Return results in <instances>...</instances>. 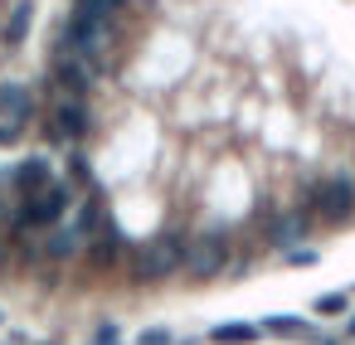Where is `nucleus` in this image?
Wrapping results in <instances>:
<instances>
[{"instance_id":"obj_1","label":"nucleus","mask_w":355,"mask_h":345,"mask_svg":"<svg viewBox=\"0 0 355 345\" xmlns=\"http://www.w3.org/2000/svg\"><path fill=\"white\" fill-rule=\"evenodd\" d=\"M122 6H127V0H73V10H69V20H64V30H59V49L83 54V59H93V64L103 69L107 25H112V15H117Z\"/></svg>"},{"instance_id":"obj_2","label":"nucleus","mask_w":355,"mask_h":345,"mask_svg":"<svg viewBox=\"0 0 355 345\" xmlns=\"http://www.w3.org/2000/svg\"><path fill=\"white\" fill-rule=\"evenodd\" d=\"M73 185L69 180H54V185H44L40 195H25V204L15 209V219H10V233L20 238V233H30V229H54L59 219H69V209H73Z\"/></svg>"},{"instance_id":"obj_3","label":"nucleus","mask_w":355,"mask_h":345,"mask_svg":"<svg viewBox=\"0 0 355 345\" xmlns=\"http://www.w3.org/2000/svg\"><path fill=\"white\" fill-rule=\"evenodd\" d=\"M180 267H185V238L180 233H156V238L132 248V277L137 282H166Z\"/></svg>"},{"instance_id":"obj_4","label":"nucleus","mask_w":355,"mask_h":345,"mask_svg":"<svg viewBox=\"0 0 355 345\" xmlns=\"http://www.w3.org/2000/svg\"><path fill=\"white\" fill-rule=\"evenodd\" d=\"M224 267H229V238H224L219 229L185 238V272H190L195 282H209V277H219Z\"/></svg>"},{"instance_id":"obj_5","label":"nucleus","mask_w":355,"mask_h":345,"mask_svg":"<svg viewBox=\"0 0 355 345\" xmlns=\"http://www.w3.org/2000/svg\"><path fill=\"white\" fill-rule=\"evenodd\" d=\"M311 200H316V214H321V219L340 224V219L355 214V180H350V175H326V180L311 190Z\"/></svg>"},{"instance_id":"obj_6","label":"nucleus","mask_w":355,"mask_h":345,"mask_svg":"<svg viewBox=\"0 0 355 345\" xmlns=\"http://www.w3.org/2000/svg\"><path fill=\"white\" fill-rule=\"evenodd\" d=\"M93 78H98V64H93V59L59 49V59H54V83H59V88H64L69 98H88Z\"/></svg>"},{"instance_id":"obj_7","label":"nucleus","mask_w":355,"mask_h":345,"mask_svg":"<svg viewBox=\"0 0 355 345\" xmlns=\"http://www.w3.org/2000/svg\"><path fill=\"white\" fill-rule=\"evenodd\" d=\"M88 122H93V117H88V103L64 93V103L54 107V127H49V136H54V141H83V136H88Z\"/></svg>"},{"instance_id":"obj_8","label":"nucleus","mask_w":355,"mask_h":345,"mask_svg":"<svg viewBox=\"0 0 355 345\" xmlns=\"http://www.w3.org/2000/svg\"><path fill=\"white\" fill-rule=\"evenodd\" d=\"M83 248H88V238L73 229V224H54V229H44V238H40V253L49 258V263H73V258H83Z\"/></svg>"},{"instance_id":"obj_9","label":"nucleus","mask_w":355,"mask_h":345,"mask_svg":"<svg viewBox=\"0 0 355 345\" xmlns=\"http://www.w3.org/2000/svg\"><path fill=\"white\" fill-rule=\"evenodd\" d=\"M132 253V243H127V233L112 224V219H103V229L88 238V258L98 263V267H117L122 258Z\"/></svg>"},{"instance_id":"obj_10","label":"nucleus","mask_w":355,"mask_h":345,"mask_svg":"<svg viewBox=\"0 0 355 345\" xmlns=\"http://www.w3.org/2000/svg\"><path fill=\"white\" fill-rule=\"evenodd\" d=\"M10 185H15L20 195H40L44 185H54V166H49V156H25V161H15Z\"/></svg>"},{"instance_id":"obj_11","label":"nucleus","mask_w":355,"mask_h":345,"mask_svg":"<svg viewBox=\"0 0 355 345\" xmlns=\"http://www.w3.org/2000/svg\"><path fill=\"white\" fill-rule=\"evenodd\" d=\"M35 88L20 83V78H6L0 83V117H10V122H30L35 117Z\"/></svg>"},{"instance_id":"obj_12","label":"nucleus","mask_w":355,"mask_h":345,"mask_svg":"<svg viewBox=\"0 0 355 345\" xmlns=\"http://www.w3.org/2000/svg\"><path fill=\"white\" fill-rule=\"evenodd\" d=\"M103 219H107V209H103V195H98V185L93 190H83V200H78V209H73V229L83 233V238H93L98 229H103Z\"/></svg>"},{"instance_id":"obj_13","label":"nucleus","mask_w":355,"mask_h":345,"mask_svg":"<svg viewBox=\"0 0 355 345\" xmlns=\"http://www.w3.org/2000/svg\"><path fill=\"white\" fill-rule=\"evenodd\" d=\"M30 25H35V0H15V10H10V20H6V49H20L25 44V35H30Z\"/></svg>"},{"instance_id":"obj_14","label":"nucleus","mask_w":355,"mask_h":345,"mask_svg":"<svg viewBox=\"0 0 355 345\" xmlns=\"http://www.w3.org/2000/svg\"><path fill=\"white\" fill-rule=\"evenodd\" d=\"M258 335H263V326H248V321H224V326L209 330L214 345H253Z\"/></svg>"},{"instance_id":"obj_15","label":"nucleus","mask_w":355,"mask_h":345,"mask_svg":"<svg viewBox=\"0 0 355 345\" xmlns=\"http://www.w3.org/2000/svg\"><path fill=\"white\" fill-rule=\"evenodd\" d=\"M302 233H306V219H302V214H282V219L272 224V243H277V248H292Z\"/></svg>"},{"instance_id":"obj_16","label":"nucleus","mask_w":355,"mask_h":345,"mask_svg":"<svg viewBox=\"0 0 355 345\" xmlns=\"http://www.w3.org/2000/svg\"><path fill=\"white\" fill-rule=\"evenodd\" d=\"M263 330H268V335H311V326H306L302 316H287V311H282V316H268Z\"/></svg>"},{"instance_id":"obj_17","label":"nucleus","mask_w":355,"mask_h":345,"mask_svg":"<svg viewBox=\"0 0 355 345\" xmlns=\"http://www.w3.org/2000/svg\"><path fill=\"white\" fill-rule=\"evenodd\" d=\"M69 185H73V190H93V185H98L93 170H88V156H83V151L69 156Z\"/></svg>"},{"instance_id":"obj_18","label":"nucleus","mask_w":355,"mask_h":345,"mask_svg":"<svg viewBox=\"0 0 355 345\" xmlns=\"http://www.w3.org/2000/svg\"><path fill=\"white\" fill-rule=\"evenodd\" d=\"M350 301H345V292H326V297H316V316H340Z\"/></svg>"},{"instance_id":"obj_19","label":"nucleus","mask_w":355,"mask_h":345,"mask_svg":"<svg viewBox=\"0 0 355 345\" xmlns=\"http://www.w3.org/2000/svg\"><path fill=\"white\" fill-rule=\"evenodd\" d=\"M137 345H175V335H171L166 326H146V330L137 335Z\"/></svg>"},{"instance_id":"obj_20","label":"nucleus","mask_w":355,"mask_h":345,"mask_svg":"<svg viewBox=\"0 0 355 345\" xmlns=\"http://www.w3.org/2000/svg\"><path fill=\"white\" fill-rule=\"evenodd\" d=\"M25 136V122H10V117H0V151H6V146H15Z\"/></svg>"},{"instance_id":"obj_21","label":"nucleus","mask_w":355,"mask_h":345,"mask_svg":"<svg viewBox=\"0 0 355 345\" xmlns=\"http://www.w3.org/2000/svg\"><path fill=\"white\" fill-rule=\"evenodd\" d=\"M287 263H297V267H306V263H316V253H311V248H292V253H287Z\"/></svg>"},{"instance_id":"obj_22","label":"nucleus","mask_w":355,"mask_h":345,"mask_svg":"<svg viewBox=\"0 0 355 345\" xmlns=\"http://www.w3.org/2000/svg\"><path fill=\"white\" fill-rule=\"evenodd\" d=\"M6 214H10V209H6V195H0V219H6Z\"/></svg>"},{"instance_id":"obj_23","label":"nucleus","mask_w":355,"mask_h":345,"mask_svg":"<svg viewBox=\"0 0 355 345\" xmlns=\"http://www.w3.org/2000/svg\"><path fill=\"white\" fill-rule=\"evenodd\" d=\"M350 335H355V316H350Z\"/></svg>"},{"instance_id":"obj_24","label":"nucleus","mask_w":355,"mask_h":345,"mask_svg":"<svg viewBox=\"0 0 355 345\" xmlns=\"http://www.w3.org/2000/svg\"><path fill=\"white\" fill-rule=\"evenodd\" d=\"M98 345H117V340H98Z\"/></svg>"},{"instance_id":"obj_25","label":"nucleus","mask_w":355,"mask_h":345,"mask_svg":"<svg viewBox=\"0 0 355 345\" xmlns=\"http://www.w3.org/2000/svg\"><path fill=\"white\" fill-rule=\"evenodd\" d=\"M0 326H6V316H0Z\"/></svg>"}]
</instances>
